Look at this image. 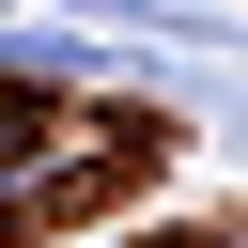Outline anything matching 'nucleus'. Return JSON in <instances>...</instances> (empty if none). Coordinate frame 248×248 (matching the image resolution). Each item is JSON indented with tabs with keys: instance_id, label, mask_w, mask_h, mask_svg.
Segmentation results:
<instances>
[{
	"instance_id": "1",
	"label": "nucleus",
	"mask_w": 248,
	"mask_h": 248,
	"mask_svg": "<svg viewBox=\"0 0 248 248\" xmlns=\"http://www.w3.org/2000/svg\"><path fill=\"white\" fill-rule=\"evenodd\" d=\"M0 46H16V16H0Z\"/></svg>"
}]
</instances>
